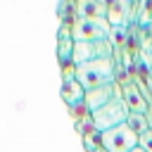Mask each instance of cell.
Returning <instances> with one entry per match:
<instances>
[{
  "label": "cell",
  "mask_w": 152,
  "mask_h": 152,
  "mask_svg": "<svg viewBox=\"0 0 152 152\" xmlns=\"http://www.w3.org/2000/svg\"><path fill=\"white\" fill-rule=\"evenodd\" d=\"M74 78L86 90L104 86V83H112V81H116V76H114V59H95V62L78 64V66H74Z\"/></svg>",
  "instance_id": "obj_1"
},
{
  "label": "cell",
  "mask_w": 152,
  "mask_h": 152,
  "mask_svg": "<svg viewBox=\"0 0 152 152\" xmlns=\"http://www.w3.org/2000/svg\"><path fill=\"white\" fill-rule=\"evenodd\" d=\"M128 114H131V109L126 107L124 97H116V100L107 102L104 107L95 109L93 114H88V119H90V124H93V128H95L97 133H104V131H109V128H114V126L126 124Z\"/></svg>",
  "instance_id": "obj_2"
},
{
  "label": "cell",
  "mask_w": 152,
  "mask_h": 152,
  "mask_svg": "<svg viewBox=\"0 0 152 152\" xmlns=\"http://www.w3.org/2000/svg\"><path fill=\"white\" fill-rule=\"evenodd\" d=\"M112 26L107 19H81L76 17L71 21V38L74 43H95V40H109Z\"/></svg>",
  "instance_id": "obj_3"
},
{
  "label": "cell",
  "mask_w": 152,
  "mask_h": 152,
  "mask_svg": "<svg viewBox=\"0 0 152 152\" xmlns=\"http://www.w3.org/2000/svg\"><path fill=\"white\" fill-rule=\"evenodd\" d=\"M100 147L104 152H131L133 147H138V135L126 124H121L100 133Z\"/></svg>",
  "instance_id": "obj_4"
},
{
  "label": "cell",
  "mask_w": 152,
  "mask_h": 152,
  "mask_svg": "<svg viewBox=\"0 0 152 152\" xmlns=\"http://www.w3.org/2000/svg\"><path fill=\"white\" fill-rule=\"evenodd\" d=\"M114 45L112 40H95V43H74L71 48V64H86L95 59H114Z\"/></svg>",
  "instance_id": "obj_5"
},
{
  "label": "cell",
  "mask_w": 152,
  "mask_h": 152,
  "mask_svg": "<svg viewBox=\"0 0 152 152\" xmlns=\"http://www.w3.org/2000/svg\"><path fill=\"white\" fill-rule=\"evenodd\" d=\"M116 97H124V95H121V83H119V81H112V83L90 88V90H86V100H83V102H86V112L93 114L95 109L104 107L107 102H112V100H116Z\"/></svg>",
  "instance_id": "obj_6"
},
{
  "label": "cell",
  "mask_w": 152,
  "mask_h": 152,
  "mask_svg": "<svg viewBox=\"0 0 152 152\" xmlns=\"http://www.w3.org/2000/svg\"><path fill=\"white\" fill-rule=\"evenodd\" d=\"M62 100L69 104V109L71 112H76V109H86V88L71 76V78H64V83H62Z\"/></svg>",
  "instance_id": "obj_7"
},
{
  "label": "cell",
  "mask_w": 152,
  "mask_h": 152,
  "mask_svg": "<svg viewBox=\"0 0 152 152\" xmlns=\"http://www.w3.org/2000/svg\"><path fill=\"white\" fill-rule=\"evenodd\" d=\"M128 7H131V0H114V2H109L107 5V14H104L107 24L112 28H119L126 21V17H128Z\"/></svg>",
  "instance_id": "obj_8"
},
{
  "label": "cell",
  "mask_w": 152,
  "mask_h": 152,
  "mask_svg": "<svg viewBox=\"0 0 152 152\" xmlns=\"http://www.w3.org/2000/svg\"><path fill=\"white\" fill-rule=\"evenodd\" d=\"M121 95H124V102L131 112H140V114H147V102L145 97L140 95V90L133 86V83H126L121 86Z\"/></svg>",
  "instance_id": "obj_9"
},
{
  "label": "cell",
  "mask_w": 152,
  "mask_h": 152,
  "mask_svg": "<svg viewBox=\"0 0 152 152\" xmlns=\"http://www.w3.org/2000/svg\"><path fill=\"white\" fill-rule=\"evenodd\" d=\"M76 12H78L81 19H104L107 5L102 0H78Z\"/></svg>",
  "instance_id": "obj_10"
},
{
  "label": "cell",
  "mask_w": 152,
  "mask_h": 152,
  "mask_svg": "<svg viewBox=\"0 0 152 152\" xmlns=\"http://www.w3.org/2000/svg\"><path fill=\"white\" fill-rule=\"evenodd\" d=\"M126 126L135 133V135H140V133H145L147 128H150V124H147V114H140V112H131L128 114V119H126Z\"/></svg>",
  "instance_id": "obj_11"
},
{
  "label": "cell",
  "mask_w": 152,
  "mask_h": 152,
  "mask_svg": "<svg viewBox=\"0 0 152 152\" xmlns=\"http://www.w3.org/2000/svg\"><path fill=\"white\" fill-rule=\"evenodd\" d=\"M138 147L145 152H152V128H147L145 133L138 135Z\"/></svg>",
  "instance_id": "obj_12"
},
{
  "label": "cell",
  "mask_w": 152,
  "mask_h": 152,
  "mask_svg": "<svg viewBox=\"0 0 152 152\" xmlns=\"http://www.w3.org/2000/svg\"><path fill=\"white\" fill-rule=\"evenodd\" d=\"M131 152H145V150H140V147H133V150H131Z\"/></svg>",
  "instance_id": "obj_13"
}]
</instances>
